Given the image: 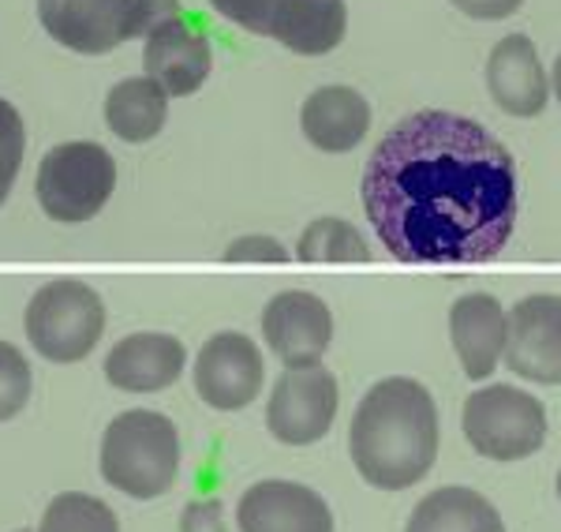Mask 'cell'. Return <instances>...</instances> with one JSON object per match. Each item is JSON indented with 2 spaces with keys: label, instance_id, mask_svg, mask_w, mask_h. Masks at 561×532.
<instances>
[{
  "label": "cell",
  "instance_id": "1f68e13d",
  "mask_svg": "<svg viewBox=\"0 0 561 532\" xmlns=\"http://www.w3.org/2000/svg\"><path fill=\"white\" fill-rule=\"evenodd\" d=\"M20 532H31V529H20Z\"/></svg>",
  "mask_w": 561,
  "mask_h": 532
},
{
  "label": "cell",
  "instance_id": "9a60e30c",
  "mask_svg": "<svg viewBox=\"0 0 561 532\" xmlns=\"http://www.w3.org/2000/svg\"><path fill=\"white\" fill-rule=\"evenodd\" d=\"M486 87L497 110L510 116H539L550 98L547 71L539 65V53L524 34H510L491 49L486 60Z\"/></svg>",
  "mask_w": 561,
  "mask_h": 532
},
{
  "label": "cell",
  "instance_id": "8992f818",
  "mask_svg": "<svg viewBox=\"0 0 561 532\" xmlns=\"http://www.w3.org/2000/svg\"><path fill=\"white\" fill-rule=\"evenodd\" d=\"M465 435L491 462L531 457L547 439V409L520 386H479L465 401Z\"/></svg>",
  "mask_w": 561,
  "mask_h": 532
},
{
  "label": "cell",
  "instance_id": "ac0fdd59",
  "mask_svg": "<svg viewBox=\"0 0 561 532\" xmlns=\"http://www.w3.org/2000/svg\"><path fill=\"white\" fill-rule=\"evenodd\" d=\"M348 31L345 0H280L270 38L300 57H322L337 49Z\"/></svg>",
  "mask_w": 561,
  "mask_h": 532
},
{
  "label": "cell",
  "instance_id": "277c9868",
  "mask_svg": "<svg viewBox=\"0 0 561 532\" xmlns=\"http://www.w3.org/2000/svg\"><path fill=\"white\" fill-rule=\"evenodd\" d=\"M23 330L38 356L53 364H79L105 333V304L79 278H57L31 296Z\"/></svg>",
  "mask_w": 561,
  "mask_h": 532
},
{
  "label": "cell",
  "instance_id": "603a6c76",
  "mask_svg": "<svg viewBox=\"0 0 561 532\" xmlns=\"http://www.w3.org/2000/svg\"><path fill=\"white\" fill-rule=\"evenodd\" d=\"M31 364L12 341H0V420H12L31 401Z\"/></svg>",
  "mask_w": 561,
  "mask_h": 532
},
{
  "label": "cell",
  "instance_id": "4fadbf2b",
  "mask_svg": "<svg viewBox=\"0 0 561 532\" xmlns=\"http://www.w3.org/2000/svg\"><path fill=\"white\" fill-rule=\"evenodd\" d=\"M142 68L147 79H153L169 98H187L206 83L214 68V49L198 31H192L184 20H165L147 34L142 49Z\"/></svg>",
  "mask_w": 561,
  "mask_h": 532
},
{
  "label": "cell",
  "instance_id": "2e32d148",
  "mask_svg": "<svg viewBox=\"0 0 561 532\" xmlns=\"http://www.w3.org/2000/svg\"><path fill=\"white\" fill-rule=\"evenodd\" d=\"M449 338L468 378H486L505 349V312L497 296L468 293L449 308Z\"/></svg>",
  "mask_w": 561,
  "mask_h": 532
},
{
  "label": "cell",
  "instance_id": "e0dca14e",
  "mask_svg": "<svg viewBox=\"0 0 561 532\" xmlns=\"http://www.w3.org/2000/svg\"><path fill=\"white\" fill-rule=\"evenodd\" d=\"M300 124L311 147L325 155H345L359 147L370 128V105L352 87H319L300 110Z\"/></svg>",
  "mask_w": 561,
  "mask_h": 532
},
{
  "label": "cell",
  "instance_id": "f546056e",
  "mask_svg": "<svg viewBox=\"0 0 561 532\" xmlns=\"http://www.w3.org/2000/svg\"><path fill=\"white\" fill-rule=\"evenodd\" d=\"M550 90H554L558 102H561V57H558V65H554V83H550Z\"/></svg>",
  "mask_w": 561,
  "mask_h": 532
},
{
  "label": "cell",
  "instance_id": "6da1fadb",
  "mask_svg": "<svg viewBox=\"0 0 561 532\" xmlns=\"http://www.w3.org/2000/svg\"><path fill=\"white\" fill-rule=\"evenodd\" d=\"M364 211L401 263H486L517 225V166L483 124L423 110L367 158Z\"/></svg>",
  "mask_w": 561,
  "mask_h": 532
},
{
  "label": "cell",
  "instance_id": "7402d4cb",
  "mask_svg": "<svg viewBox=\"0 0 561 532\" xmlns=\"http://www.w3.org/2000/svg\"><path fill=\"white\" fill-rule=\"evenodd\" d=\"M38 532H121V521L94 495L65 491L45 507Z\"/></svg>",
  "mask_w": 561,
  "mask_h": 532
},
{
  "label": "cell",
  "instance_id": "ba28073f",
  "mask_svg": "<svg viewBox=\"0 0 561 532\" xmlns=\"http://www.w3.org/2000/svg\"><path fill=\"white\" fill-rule=\"evenodd\" d=\"M262 353L240 330H221L198 349L195 356V390L210 409L237 412L248 409L262 390Z\"/></svg>",
  "mask_w": 561,
  "mask_h": 532
},
{
  "label": "cell",
  "instance_id": "8fae6325",
  "mask_svg": "<svg viewBox=\"0 0 561 532\" xmlns=\"http://www.w3.org/2000/svg\"><path fill=\"white\" fill-rule=\"evenodd\" d=\"M262 338L285 367L322 364L333 341V315L322 296L288 288L262 308Z\"/></svg>",
  "mask_w": 561,
  "mask_h": 532
},
{
  "label": "cell",
  "instance_id": "5bb4252c",
  "mask_svg": "<svg viewBox=\"0 0 561 532\" xmlns=\"http://www.w3.org/2000/svg\"><path fill=\"white\" fill-rule=\"evenodd\" d=\"M184 346L173 333H128L113 346V353L105 356V378L116 390L128 394H158L169 390L184 372Z\"/></svg>",
  "mask_w": 561,
  "mask_h": 532
},
{
  "label": "cell",
  "instance_id": "52a82bcc",
  "mask_svg": "<svg viewBox=\"0 0 561 532\" xmlns=\"http://www.w3.org/2000/svg\"><path fill=\"white\" fill-rule=\"evenodd\" d=\"M337 378L322 364L311 367H288L277 378L274 394L266 405V428L277 443L285 446H311L319 443L337 417Z\"/></svg>",
  "mask_w": 561,
  "mask_h": 532
},
{
  "label": "cell",
  "instance_id": "44dd1931",
  "mask_svg": "<svg viewBox=\"0 0 561 532\" xmlns=\"http://www.w3.org/2000/svg\"><path fill=\"white\" fill-rule=\"evenodd\" d=\"M296 256H300L304 263H367L370 248H367V240L359 237L356 225H348L341 218H319L304 229Z\"/></svg>",
  "mask_w": 561,
  "mask_h": 532
},
{
  "label": "cell",
  "instance_id": "484cf974",
  "mask_svg": "<svg viewBox=\"0 0 561 532\" xmlns=\"http://www.w3.org/2000/svg\"><path fill=\"white\" fill-rule=\"evenodd\" d=\"M225 259L229 263H285L288 251L274 237H240L225 248Z\"/></svg>",
  "mask_w": 561,
  "mask_h": 532
},
{
  "label": "cell",
  "instance_id": "d4e9b609",
  "mask_svg": "<svg viewBox=\"0 0 561 532\" xmlns=\"http://www.w3.org/2000/svg\"><path fill=\"white\" fill-rule=\"evenodd\" d=\"M210 8L217 15H225L229 23H237L248 34H266L274 26V15L280 8V0H210Z\"/></svg>",
  "mask_w": 561,
  "mask_h": 532
},
{
  "label": "cell",
  "instance_id": "d6986e66",
  "mask_svg": "<svg viewBox=\"0 0 561 532\" xmlns=\"http://www.w3.org/2000/svg\"><path fill=\"white\" fill-rule=\"evenodd\" d=\"M404 532H505V521L472 488H438L415 502Z\"/></svg>",
  "mask_w": 561,
  "mask_h": 532
},
{
  "label": "cell",
  "instance_id": "3957f363",
  "mask_svg": "<svg viewBox=\"0 0 561 532\" xmlns=\"http://www.w3.org/2000/svg\"><path fill=\"white\" fill-rule=\"evenodd\" d=\"M180 473L176 423L153 409L113 417L102 439V476L131 499H158Z\"/></svg>",
  "mask_w": 561,
  "mask_h": 532
},
{
  "label": "cell",
  "instance_id": "4dcf8cb0",
  "mask_svg": "<svg viewBox=\"0 0 561 532\" xmlns=\"http://www.w3.org/2000/svg\"><path fill=\"white\" fill-rule=\"evenodd\" d=\"M558 499H561V473H558Z\"/></svg>",
  "mask_w": 561,
  "mask_h": 532
},
{
  "label": "cell",
  "instance_id": "7a4b0ae2",
  "mask_svg": "<svg viewBox=\"0 0 561 532\" xmlns=\"http://www.w3.org/2000/svg\"><path fill=\"white\" fill-rule=\"evenodd\" d=\"M348 450L370 488L404 491L431 473L438 457V409L423 383L382 378L356 405Z\"/></svg>",
  "mask_w": 561,
  "mask_h": 532
},
{
  "label": "cell",
  "instance_id": "9c48e42d",
  "mask_svg": "<svg viewBox=\"0 0 561 532\" xmlns=\"http://www.w3.org/2000/svg\"><path fill=\"white\" fill-rule=\"evenodd\" d=\"M502 360L510 372L542 386L561 383V296H524L505 315Z\"/></svg>",
  "mask_w": 561,
  "mask_h": 532
},
{
  "label": "cell",
  "instance_id": "cb8c5ba5",
  "mask_svg": "<svg viewBox=\"0 0 561 532\" xmlns=\"http://www.w3.org/2000/svg\"><path fill=\"white\" fill-rule=\"evenodd\" d=\"M23 147H26L23 116L12 102L0 98V206L8 203V195H12V188H15V177H20Z\"/></svg>",
  "mask_w": 561,
  "mask_h": 532
},
{
  "label": "cell",
  "instance_id": "30bf717a",
  "mask_svg": "<svg viewBox=\"0 0 561 532\" xmlns=\"http://www.w3.org/2000/svg\"><path fill=\"white\" fill-rule=\"evenodd\" d=\"M38 20L53 42L87 57L139 38L135 0H38Z\"/></svg>",
  "mask_w": 561,
  "mask_h": 532
},
{
  "label": "cell",
  "instance_id": "ffe728a7",
  "mask_svg": "<svg viewBox=\"0 0 561 532\" xmlns=\"http://www.w3.org/2000/svg\"><path fill=\"white\" fill-rule=\"evenodd\" d=\"M169 121V94L153 79L135 76L108 90L105 98V124L116 139L124 143H147Z\"/></svg>",
  "mask_w": 561,
  "mask_h": 532
},
{
  "label": "cell",
  "instance_id": "5b68a950",
  "mask_svg": "<svg viewBox=\"0 0 561 532\" xmlns=\"http://www.w3.org/2000/svg\"><path fill=\"white\" fill-rule=\"evenodd\" d=\"M116 188V161L105 147L98 143H60L49 155L42 158L38 180H34V192H38V206L49 214L53 222H90L102 214Z\"/></svg>",
  "mask_w": 561,
  "mask_h": 532
},
{
  "label": "cell",
  "instance_id": "83f0119b",
  "mask_svg": "<svg viewBox=\"0 0 561 532\" xmlns=\"http://www.w3.org/2000/svg\"><path fill=\"white\" fill-rule=\"evenodd\" d=\"M449 4L457 8V12L472 15V20H505V15H513L524 0H449Z\"/></svg>",
  "mask_w": 561,
  "mask_h": 532
},
{
  "label": "cell",
  "instance_id": "7c38bea8",
  "mask_svg": "<svg viewBox=\"0 0 561 532\" xmlns=\"http://www.w3.org/2000/svg\"><path fill=\"white\" fill-rule=\"evenodd\" d=\"M240 532H333V513L319 491L296 480H259L240 495Z\"/></svg>",
  "mask_w": 561,
  "mask_h": 532
},
{
  "label": "cell",
  "instance_id": "4316f807",
  "mask_svg": "<svg viewBox=\"0 0 561 532\" xmlns=\"http://www.w3.org/2000/svg\"><path fill=\"white\" fill-rule=\"evenodd\" d=\"M180 532H229L221 502H187L180 513Z\"/></svg>",
  "mask_w": 561,
  "mask_h": 532
},
{
  "label": "cell",
  "instance_id": "f1b7e54d",
  "mask_svg": "<svg viewBox=\"0 0 561 532\" xmlns=\"http://www.w3.org/2000/svg\"><path fill=\"white\" fill-rule=\"evenodd\" d=\"M135 8H139V34L142 38H147L158 23L176 20L180 15V0H135Z\"/></svg>",
  "mask_w": 561,
  "mask_h": 532
}]
</instances>
